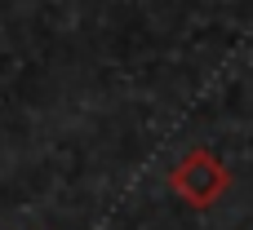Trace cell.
Instances as JSON below:
<instances>
[{
  "mask_svg": "<svg viewBox=\"0 0 253 230\" xmlns=\"http://www.w3.org/2000/svg\"><path fill=\"white\" fill-rule=\"evenodd\" d=\"M169 186L191 204V208H209L222 199V191L231 186V173L222 168V160L213 151H187L178 160V168L169 173Z\"/></svg>",
  "mask_w": 253,
  "mask_h": 230,
  "instance_id": "6da1fadb",
  "label": "cell"
}]
</instances>
